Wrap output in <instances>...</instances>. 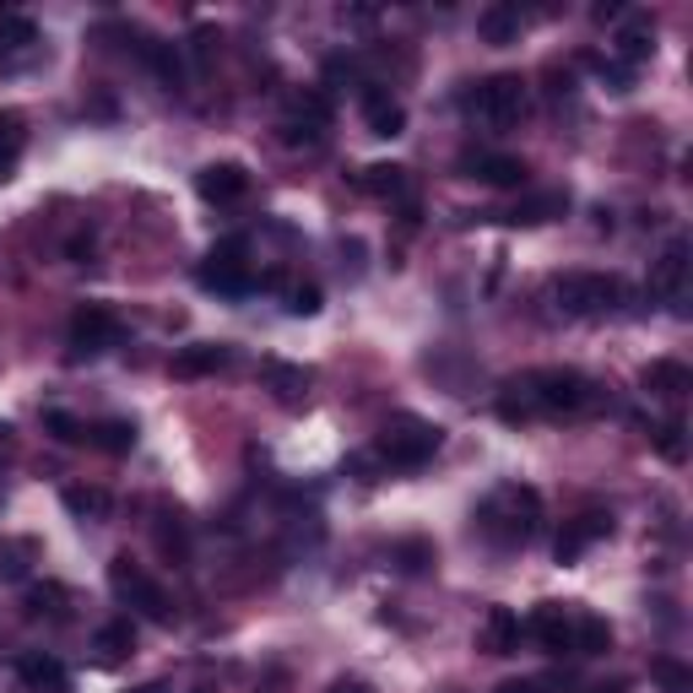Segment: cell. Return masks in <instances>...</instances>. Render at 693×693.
<instances>
[{"instance_id": "1", "label": "cell", "mask_w": 693, "mask_h": 693, "mask_svg": "<svg viewBox=\"0 0 693 693\" xmlns=\"http://www.w3.org/2000/svg\"><path fill=\"white\" fill-rule=\"evenodd\" d=\"M477 531L493 542V548H526L537 531H542V493L526 488V483H504L483 499L477 510Z\"/></svg>"}, {"instance_id": "2", "label": "cell", "mask_w": 693, "mask_h": 693, "mask_svg": "<svg viewBox=\"0 0 693 693\" xmlns=\"http://www.w3.org/2000/svg\"><path fill=\"white\" fill-rule=\"evenodd\" d=\"M521 385H526L537 418H575V412H596L602 407L596 385L580 369H531Z\"/></svg>"}, {"instance_id": "3", "label": "cell", "mask_w": 693, "mask_h": 693, "mask_svg": "<svg viewBox=\"0 0 693 693\" xmlns=\"http://www.w3.org/2000/svg\"><path fill=\"white\" fill-rule=\"evenodd\" d=\"M439 445H445V428H439V423L401 412V418H390V423L380 428V439H374V461H380V466L418 472V466H428V461L439 455Z\"/></svg>"}, {"instance_id": "4", "label": "cell", "mask_w": 693, "mask_h": 693, "mask_svg": "<svg viewBox=\"0 0 693 693\" xmlns=\"http://www.w3.org/2000/svg\"><path fill=\"white\" fill-rule=\"evenodd\" d=\"M559 309L564 315H580V320H596V315H613V309H624V298H629V287L618 282V277H607V271H569V277H559Z\"/></svg>"}, {"instance_id": "5", "label": "cell", "mask_w": 693, "mask_h": 693, "mask_svg": "<svg viewBox=\"0 0 693 693\" xmlns=\"http://www.w3.org/2000/svg\"><path fill=\"white\" fill-rule=\"evenodd\" d=\"M526 108H531V87L515 70H499V76L477 81V92H472V114L483 125H521Z\"/></svg>"}, {"instance_id": "6", "label": "cell", "mask_w": 693, "mask_h": 693, "mask_svg": "<svg viewBox=\"0 0 693 693\" xmlns=\"http://www.w3.org/2000/svg\"><path fill=\"white\" fill-rule=\"evenodd\" d=\"M108 586H114V596L119 602H130L141 618H152V624H168L174 613H168V596H163V586L130 559V553H119L114 564H108Z\"/></svg>"}, {"instance_id": "7", "label": "cell", "mask_w": 693, "mask_h": 693, "mask_svg": "<svg viewBox=\"0 0 693 693\" xmlns=\"http://www.w3.org/2000/svg\"><path fill=\"white\" fill-rule=\"evenodd\" d=\"M119 342V315L108 309V304H81L76 315H70V347H76V358L87 352H103V347H114Z\"/></svg>"}, {"instance_id": "8", "label": "cell", "mask_w": 693, "mask_h": 693, "mask_svg": "<svg viewBox=\"0 0 693 693\" xmlns=\"http://www.w3.org/2000/svg\"><path fill=\"white\" fill-rule=\"evenodd\" d=\"M521 634H531L548 656L575 651V613H564V602H537V613L521 624Z\"/></svg>"}, {"instance_id": "9", "label": "cell", "mask_w": 693, "mask_h": 693, "mask_svg": "<svg viewBox=\"0 0 693 693\" xmlns=\"http://www.w3.org/2000/svg\"><path fill=\"white\" fill-rule=\"evenodd\" d=\"M602 537H613V515L607 510H586V515H575V521H564V531H559V542H553V559L559 564H575L591 542H602Z\"/></svg>"}, {"instance_id": "10", "label": "cell", "mask_w": 693, "mask_h": 693, "mask_svg": "<svg viewBox=\"0 0 693 693\" xmlns=\"http://www.w3.org/2000/svg\"><path fill=\"white\" fill-rule=\"evenodd\" d=\"M38 54V22L27 11H0V70H22Z\"/></svg>"}, {"instance_id": "11", "label": "cell", "mask_w": 693, "mask_h": 693, "mask_svg": "<svg viewBox=\"0 0 693 693\" xmlns=\"http://www.w3.org/2000/svg\"><path fill=\"white\" fill-rule=\"evenodd\" d=\"M569 211V190H531L521 195L510 211H499L493 222H515V228H542V222H559Z\"/></svg>"}, {"instance_id": "12", "label": "cell", "mask_w": 693, "mask_h": 693, "mask_svg": "<svg viewBox=\"0 0 693 693\" xmlns=\"http://www.w3.org/2000/svg\"><path fill=\"white\" fill-rule=\"evenodd\" d=\"M249 190V174H244V163H206L201 174H195V195L201 201H211V206H228V201H239Z\"/></svg>"}, {"instance_id": "13", "label": "cell", "mask_w": 693, "mask_h": 693, "mask_svg": "<svg viewBox=\"0 0 693 693\" xmlns=\"http://www.w3.org/2000/svg\"><path fill=\"white\" fill-rule=\"evenodd\" d=\"M466 174L483 179V184H493V190H521L531 168L515 152H477V157H466Z\"/></svg>"}, {"instance_id": "14", "label": "cell", "mask_w": 693, "mask_h": 693, "mask_svg": "<svg viewBox=\"0 0 693 693\" xmlns=\"http://www.w3.org/2000/svg\"><path fill=\"white\" fill-rule=\"evenodd\" d=\"M683 282H689V239H672V244L656 255L645 293H656V298H678V293H683Z\"/></svg>"}, {"instance_id": "15", "label": "cell", "mask_w": 693, "mask_h": 693, "mask_svg": "<svg viewBox=\"0 0 693 693\" xmlns=\"http://www.w3.org/2000/svg\"><path fill=\"white\" fill-rule=\"evenodd\" d=\"M260 380L271 385V396H277L282 407H304V401H309V385H315V374H309L304 363H282V358H266V363H260Z\"/></svg>"}, {"instance_id": "16", "label": "cell", "mask_w": 693, "mask_h": 693, "mask_svg": "<svg viewBox=\"0 0 693 693\" xmlns=\"http://www.w3.org/2000/svg\"><path fill=\"white\" fill-rule=\"evenodd\" d=\"M363 125H369V136L396 141V136L407 130V108H401L385 87H363Z\"/></svg>"}, {"instance_id": "17", "label": "cell", "mask_w": 693, "mask_h": 693, "mask_svg": "<svg viewBox=\"0 0 693 693\" xmlns=\"http://www.w3.org/2000/svg\"><path fill=\"white\" fill-rule=\"evenodd\" d=\"M16 678H22V689H33V693H70L65 662H54V656H43V651L16 656Z\"/></svg>"}, {"instance_id": "18", "label": "cell", "mask_w": 693, "mask_h": 693, "mask_svg": "<svg viewBox=\"0 0 693 693\" xmlns=\"http://www.w3.org/2000/svg\"><path fill=\"white\" fill-rule=\"evenodd\" d=\"M640 385H645L651 396H662V401H683L693 390V369L678 363V358H656V363L640 369Z\"/></svg>"}, {"instance_id": "19", "label": "cell", "mask_w": 693, "mask_h": 693, "mask_svg": "<svg viewBox=\"0 0 693 693\" xmlns=\"http://www.w3.org/2000/svg\"><path fill=\"white\" fill-rule=\"evenodd\" d=\"M228 363H233V352L222 342H190V347L174 352V380H206V374H217Z\"/></svg>"}, {"instance_id": "20", "label": "cell", "mask_w": 693, "mask_h": 693, "mask_svg": "<svg viewBox=\"0 0 693 693\" xmlns=\"http://www.w3.org/2000/svg\"><path fill=\"white\" fill-rule=\"evenodd\" d=\"M477 645L488 656H515L521 651V613L515 607H488V618L477 629Z\"/></svg>"}, {"instance_id": "21", "label": "cell", "mask_w": 693, "mask_h": 693, "mask_svg": "<svg viewBox=\"0 0 693 693\" xmlns=\"http://www.w3.org/2000/svg\"><path fill=\"white\" fill-rule=\"evenodd\" d=\"M521 27H526V11L521 5H510V0H493V5H483L477 11V33H483V43H521Z\"/></svg>"}, {"instance_id": "22", "label": "cell", "mask_w": 693, "mask_h": 693, "mask_svg": "<svg viewBox=\"0 0 693 693\" xmlns=\"http://www.w3.org/2000/svg\"><path fill=\"white\" fill-rule=\"evenodd\" d=\"M141 65H146L163 87H184V76H190L184 43H168V38H146V43H141Z\"/></svg>"}, {"instance_id": "23", "label": "cell", "mask_w": 693, "mask_h": 693, "mask_svg": "<svg viewBox=\"0 0 693 693\" xmlns=\"http://www.w3.org/2000/svg\"><path fill=\"white\" fill-rule=\"evenodd\" d=\"M651 54H656V27H651V16H634V22L618 33L613 60H618V65H629V70H640Z\"/></svg>"}, {"instance_id": "24", "label": "cell", "mask_w": 693, "mask_h": 693, "mask_svg": "<svg viewBox=\"0 0 693 693\" xmlns=\"http://www.w3.org/2000/svg\"><path fill=\"white\" fill-rule=\"evenodd\" d=\"M358 190L374 195V201H401L407 195V168L401 163H369V168H358Z\"/></svg>"}, {"instance_id": "25", "label": "cell", "mask_w": 693, "mask_h": 693, "mask_svg": "<svg viewBox=\"0 0 693 693\" xmlns=\"http://www.w3.org/2000/svg\"><path fill=\"white\" fill-rule=\"evenodd\" d=\"M92 651H98V662H103V667L125 662V656L136 651V618H108V624L92 634Z\"/></svg>"}, {"instance_id": "26", "label": "cell", "mask_w": 693, "mask_h": 693, "mask_svg": "<svg viewBox=\"0 0 693 693\" xmlns=\"http://www.w3.org/2000/svg\"><path fill=\"white\" fill-rule=\"evenodd\" d=\"M60 504H65L76 521H108V515H114L108 488H92V483H70V488L60 493Z\"/></svg>"}, {"instance_id": "27", "label": "cell", "mask_w": 693, "mask_h": 693, "mask_svg": "<svg viewBox=\"0 0 693 693\" xmlns=\"http://www.w3.org/2000/svg\"><path fill=\"white\" fill-rule=\"evenodd\" d=\"M27 618H54V624H65V618H70V591H65L60 580L27 586Z\"/></svg>"}, {"instance_id": "28", "label": "cell", "mask_w": 693, "mask_h": 693, "mask_svg": "<svg viewBox=\"0 0 693 693\" xmlns=\"http://www.w3.org/2000/svg\"><path fill=\"white\" fill-rule=\"evenodd\" d=\"M27 146V119L16 108H0V184L16 174V157Z\"/></svg>"}, {"instance_id": "29", "label": "cell", "mask_w": 693, "mask_h": 693, "mask_svg": "<svg viewBox=\"0 0 693 693\" xmlns=\"http://www.w3.org/2000/svg\"><path fill=\"white\" fill-rule=\"evenodd\" d=\"M651 450H656L667 466H683V461H689V423H683V418L656 423V428H651Z\"/></svg>"}, {"instance_id": "30", "label": "cell", "mask_w": 693, "mask_h": 693, "mask_svg": "<svg viewBox=\"0 0 693 693\" xmlns=\"http://www.w3.org/2000/svg\"><path fill=\"white\" fill-rule=\"evenodd\" d=\"M613 651V624L602 613H580L575 618V656H607Z\"/></svg>"}, {"instance_id": "31", "label": "cell", "mask_w": 693, "mask_h": 693, "mask_svg": "<svg viewBox=\"0 0 693 693\" xmlns=\"http://www.w3.org/2000/svg\"><path fill=\"white\" fill-rule=\"evenodd\" d=\"M87 445H98L103 455H130L136 450V423L130 418H103V423H92Z\"/></svg>"}, {"instance_id": "32", "label": "cell", "mask_w": 693, "mask_h": 693, "mask_svg": "<svg viewBox=\"0 0 693 693\" xmlns=\"http://www.w3.org/2000/svg\"><path fill=\"white\" fill-rule=\"evenodd\" d=\"M439 564V548L428 542V537H407V542H396V569L401 575H428Z\"/></svg>"}, {"instance_id": "33", "label": "cell", "mask_w": 693, "mask_h": 693, "mask_svg": "<svg viewBox=\"0 0 693 693\" xmlns=\"http://www.w3.org/2000/svg\"><path fill=\"white\" fill-rule=\"evenodd\" d=\"M537 412H531V396H526V385L521 380H510L504 390H499V423H510V428H521V423H531Z\"/></svg>"}, {"instance_id": "34", "label": "cell", "mask_w": 693, "mask_h": 693, "mask_svg": "<svg viewBox=\"0 0 693 693\" xmlns=\"http://www.w3.org/2000/svg\"><path fill=\"white\" fill-rule=\"evenodd\" d=\"M43 434H54L60 445H87V439H92V428H87L76 412H60V407L43 412Z\"/></svg>"}, {"instance_id": "35", "label": "cell", "mask_w": 693, "mask_h": 693, "mask_svg": "<svg viewBox=\"0 0 693 693\" xmlns=\"http://www.w3.org/2000/svg\"><path fill=\"white\" fill-rule=\"evenodd\" d=\"M651 678L662 693H693V667H683L678 656H656L651 662Z\"/></svg>"}, {"instance_id": "36", "label": "cell", "mask_w": 693, "mask_h": 693, "mask_svg": "<svg viewBox=\"0 0 693 693\" xmlns=\"http://www.w3.org/2000/svg\"><path fill=\"white\" fill-rule=\"evenodd\" d=\"M38 548L22 537V542H0V586H16V580H27V559H33Z\"/></svg>"}, {"instance_id": "37", "label": "cell", "mask_w": 693, "mask_h": 693, "mask_svg": "<svg viewBox=\"0 0 693 693\" xmlns=\"http://www.w3.org/2000/svg\"><path fill=\"white\" fill-rule=\"evenodd\" d=\"M282 309H287V315H320V287H315V282L282 287Z\"/></svg>"}, {"instance_id": "38", "label": "cell", "mask_w": 693, "mask_h": 693, "mask_svg": "<svg viewBox=\"0 0 693 693\" xmlns=\"http://www.w3.org/2000/svg\"><path fill=\"white\" fill-rule=\"evenodd\" d=\"M586 65H596V76H602L613 92H629V87H634V70H629V65H618L613 54H591Z\"/></svg>"}, {"instance_id": "39", "label": "cell", "mask_w": 693, "mask_h": 693, "mask_svg": "<svg viewBox=\"0 0 693 693\" xmlns=\"http://www.w3.org/2000/svg\"><path fill=\"white\" fill-rule=\"evenodd\" d=\"M320 136H325V125H315V119H304V114L282 119V146H315Z\"/></svg>"}, {"instance_id": "40", "label": "cell", "mask_w": 693, "mask_h": 693, "mask_svg": "<svg viewBox=\"0 0 693 693\" xmlns=\"http://www.w3.org/2000/svg\"><path fill=\"white\" fill-rule=\"evenodd\" d=\"M217 43H222V33H217V27H195V33H190V60H195V70H206V65H211Z\"/></svg>"}, {"instance_id": "41", "label": "cell", "mask_w": 693, "mask_h": 693, "mask_svg": "<svg viewBox=\"0 0 693 693\" xmlns=\"http://www.w3.org/2000/svg\"><path fill=\"white\" fill-rule=\"evenodd\" d=\"M157 542H163V553H179V559H184V526H179V515H163Z\"/></svg>"}, {"instance_id": "42", "label": "cell", "mask_w": 693, "mask_h": 693, "mask_svg": "<svg viewBox=\"0 0 693 693\" xmlns=\"http://www.w3.org/2000/svg\"><path fill=\"white\" fill-rule=\"evenodd\" d=\"M65 255H70L76 266H87V255H92V233H76V239L65 244Z\"/></svg>"}, {"instance_id": "43", "label": "cell", "mask_w": 693, "mask_h": 693, "mask_svg": "<svg viewBox=\"0 0 693 693\" xmlns=\"http://www.w3.org/2000/svg\"><path fill=\"white\" fill-rule=\"evenodd\" d=\"M331 693H374V689H369L363 678H336V683H331Z\"/></svg>"}, {"instance_id": "44", "label": "cell", "mask_w": 693, "mask_h": 693, "mask_svg": "<svg viewBox=\"0 0 693 693\" xmlns=\"http://www.w3.org/2000/svg\"><path fill=\"white\" fill-rule=\"evenodd\" d=\"M499 693H542V683H531V678H515V683H504Z\"/></svg>"}, {"instance_id": "45", "label": "cell", "mask_w": 693, "mask_h": 693, "mask_svg": "<svg viewBox=\"0 0 693 693\" xmlns=\"http://www.w3.org/2000/svg\"><path fill=\"white\" fill-rule=\"evenodd\" d=\"M591 16H596V22H618V16H624V5H596Z\"/></svg>"}, {"instance_id": "46", "label": "cell", "mask_w": 693, "mask_h": 693, "mask_svg": "<svg viewBox=\"0 0 693 693\" xmlns=\"http://www.w3.org/2000/svg\"><path fill=\"white\" fill-rule=\"evenodd\" d=\"M591 693H629V683H602V689H591Z\"/></svg>"}, {"instance_id": "47", "label": "cell", "mask_w": 693, "mask_h": 693, "mask_svg": "<svg viewBox=\"0 0 693 693\" xmlns=\"http://www.w3.org/2000/svg\"><path fill=\"white\" fill-rule=\"evenodd\" d=\"M130 693H168L163 683H141V689H130Z\"/></svg>"}]
</instances>
